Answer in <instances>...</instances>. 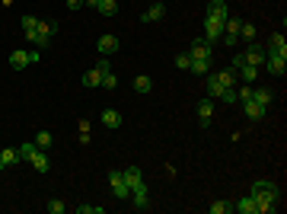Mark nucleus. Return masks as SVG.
I'll return each mask as SVG.
<instances>
[{
    "mask_svg": "<svg viewBox=\"0 0 287 214\" xmlns=\"http://www.w3.org/2000/svg\"><path fill=\"white\" fill-rule=\"evenodd\" d=\"M102 87H106V90H118V77L112 74V71H109V74H102Z\"/></svg>",
    "mask_w": 287,
    "mask_h": 214,
    "instance_id": "f704fd0d",
    "label": "nucleus"
},
{
    "mask_svg": "<svg viewBox=\"0 0 287 214\" xmlns=\"http://www.w3.org/2000/svg\"><path fill=\"white\" fill-rule=\"evenodd\" d=\"M125 182H128L131 192H150V185H147L144 176H141V166H128L125 169Z\"/></svg>",
    "mask_w": 287,
    "mask_h": 214,
    "instance_id": "20e7f679",
    "label": "nucleus"
},
{
    "mask_svg": "<svg viewBox=\"0 0 287 214\" xmlns=\"http://www.w3.org/2000/svg\"><path fill=\"white\" fill-rule=\"evenodd\" d=\"M45 208H48V214H64V211H67V204H64V201H58V198H51Z\"/></svg>",
    "mask_w": 287,
    "mask_h": 214,
    "instance_id": "473e14b6",
    "label": "nucleus"
},
{
    "mask_svg": "<svg viewBox=\"0 0 287 214\" xmlns=\"http://www.w3.org/2000/svg\"><path fill=\"white\" fill-rule=\"evenodd\" d=\"M160 4H163V0H160Z\"/></svg>",
    "mask_w": 287,
    "mask_h": 214,
    "instance_id": "79ce46f5",
    "label": "nucleus"
},
{
    "mask_svg": "<svg viewBox=\"0 0 287 214\" xmlns=\"http://www.w3.org/2000/svg\"><path fill=\"white\" fill-rule=\"evenodd\" d=\"M29 163L36 166V173H48V169H51V160H48V150H36V157H32Z\"/></svg>",
    "mask_w": 287,
    "mask_h": 214,
    "instance_id": "6ab92c4d",
    "label": "nucleus"
},
{
    "mask_svg": "<svg viewBox=\"0 0 287 214\" xmlns=\"http://www.w3.org/2000/svg\"><path fill=\"white\" fill-rule=\"evenodd\" d=\"M77 214H102V204H77Z\"/></svg>",
    "mask_w": 287,
    "mask_h": 214,
    "instance_id": "c9c22d12",
    "label": "nucleus"
},
{
    "mask_svg": "<svg viewBox=\"0 0 287 214\" xmlns=\"http://www.w3.org/2000/svg\"><path fill=\"white\" fill-rule=\"evenodd\" d=\"M265 55H284V58H287V39H284V32H274V36L268 39Z\"/></svg>",
    "mask_w": 287,
    "mask_h": 214,
    "instance_id": "9d476101",
    "label": "nucleus"
},
{
    "mask_svg": "<svg viewBox=\"0 0 287 214\" xmlns=\"http://www.w3.org/2000/svg\"><path fill=\"white\" fill-rule=\"evenodd\" d=\"M242 64H246V61H242V55H236V58H233V64H230V67H233V71H239Z\"/></svg>",
    "mask_w": 287,
    "mask_h": 214,
    "instance_id": "ea45409f",
    "label": "nucleus"
},
{
    "mask_svg": "<svg viewBox=\"0 0 287 214\" xmlns=\"http://www.w3.org/2000/svg\"><path fill=\"white\" fill-rule=\"evenodd\" d=\"M239 39H242V42H255V26H252V23H242V26H239Z\"/></svg>",
    "mask_w": 287,
    "mask_h": 214,
    "instance_id": "c85d7f7f",
    "label": "nucleus"
},
{
    "mask_svg": "<svg viewBox=\"0 0 287 214\" xmlns=\"http://www.w3.org/2000/svg\"><path fill=\"white\" fill-rule=\"evenodd\" d=\"M242 109H246V118H252V122H262L265 112H268V109H265V106H258L255 99H246V102H242Z\"/></svg>",
    "mask_w": 287,
    "mask_h": 214,
    "instance_id": "ddd939ff",
    "label": "nucleus"
},
{
    "mask_svg": "<svg viewBox=\"0 0 287 214\" xmlns=\"http://www.w3.org/2000/svg\"><path fill=\"white\" fill-rule=\"evenodd\" d=\"M134 90H137V93H150V90H153V80H150L147 74H137V77H134Z\"/></svg>",
    "mask_w": 287,
    "mask_h": 214,
    "instance_id": "bb28decb",
    "label": "nucleus"
},
{
    "mask_svg": "<svg viewBox=\"0 0 287 214\" xmlns=\"http://www.w3.org/2000/svg\"><path fill=\"white\" fill-rule=\"evenodd\" d=\"M249 195L255 198L258 214H271V211L281 208V189H277V182H271V179H255Z\"/></svg>",
    "mask_w": 287,
    "mask_h": 214,
    "instance_id": "f257e3e1",
    "label": "nucleus"
},
{
    "mask_svg": "<svg viewBox=\"0 0 287 214\" xmlns=\"http://www.w3.org/2000/svg\"><path fill=\"white\" fill-rule=\"evenodd\" d=\"M16 150H20V160H32V157H36V141H26V144H20V147H16Z\"/></svg>",
    "mask_w": 287,
    "mask_h": 214,
    "instance_id": "cd10ccee",
    "label": "nucleus"
},
{
    "mask_svg": "<svg viewBox=\"0 0 287 214\" xmlns=\"http://www.w3.org/2000/svg\"><path fill=\"white\" fill-rule=\"evenodd\" d=\"M252 99H255L258 106H265V109H268V106H271V102H274V93L268 90V87H258V90L252 87Z\"/></svg>",
    "mask_w": 287,
    "mask_h": 214,
    "instance_id": "a211bd4d",
    "label": "nucleus"
},
{
    "mask_svg": "<svg viewBox=\"0 0 287 214\" xmlns=\"http://www.w3.org/2000/svg\"><path fill=\"white\" fill-rule=\"evenodd\" d=\"M204 77H207V80H204V90H207V99H217V96H220L223 90H227V87H223L220 80H217V74H204Z\"/></svg>",
    "mask_w": 287,
    "mask_h": 214,
    "instance_id": "4468645a",
    "label": "nucleus"
},
{
    "mask_svg": "<svg viewBox=\"0 0 287 214\" xmlns=\"http://www.w3.org/2000/svg\"><path fill=\"white\" fill-rule=\"evenodd\" d=\"M217 80L223 83V87H236V80H239V74L233 71V67H227V71H220L217 74Z\"/></svg>",
    "mask_w": 287,
    "mask_h": 214,
    "instance_id": "393cba45",
    "label": "nucleus"
},
{
    "mask_svg": "<svg viewBox=\"0 0 287 214\" xmlns=\"http://www.w3.org/2000/svg\"><path fill=\"white\" fill-rule=\"evenodd\" d=\"M55 36H58V23H45V20H39V29H36V39H32V45H36V48H48Z\"/></svg>",
    "mask_w": 287,
    "mask_h": 214,
    "instance_id": "f03ea898",
    "label": "nucleus"
},
{
    "mask_svg": "<svg viewBox=\"0 0 287 214\" xmlns=\"http://www.w3.org/2000/svg\"><path fill=\"white\" fill-rule=\"evenodd\" d=\"M236 74H239V80H242V83H255V77H258V67H252V64H242Z\"/></svg>",
    "mask_w": 287,
    "mask_h": 214,
    "instance_id": "5701e85b",
    "label": "nucleus"
},
{
    "mask_svg": "<svg viewBox=\"0 0 287 214\" xmlns=\"http://www.w3.org/2000/svg\"><path fill=\"white\" fill-rule=\"evenodd\" d=\"M242 61L252 64V67H262L265 64V48H258L255 42H249V48L242 51Z\"/></svg>",
    "mask_w": 287,
    "mask_h": 214,
    "instance_id": "1a4fd4ad",
    "label": "nucleus"
},
{
    "mask_svg": "<svg viewBox=\"0 0 287 214\" xmlns=\"http://www.w3.org/2000/svg\"><path fill=\"white\" fill-rule=\"evenodd\" d=\"M220 36H223V20H214V16H204V39L211 42H220Z\"/></svg>",
    "mask_w": 287,
    "mask_h": 214,
    "instance_id": "6e6552de",
    "label": "nucleus"
},
{
    "mask_svg": "<svg viewBox=\"0 0 287 214\" xmlns=\"http://www.w3.org/2000/svg\"><path fill=\"white\" fill-rule=\"evenodd\" d=\"M223 45H227V48H233V45H236V42H239V36H233V32H223Z\"/></svg>",
    "mask_w": 287,
    "mask_h": 214,
    "instance_id": "58836bf2",
    "label": "nucleus"
},
{
    "mask_svg": "<svg viewBox=\"0 0 287 214\" xmlns=\"http://www.w3.org/2000/svg\"><path fill=\"white\" fill-rule=\"evenodd\" d=\"M131 201L137 211H147L150 208V192H131Z\"/></svg>",
    "mask_w": 287,
    "mask_h": 214,
    "instance_id": "b1692460",
    "label": "nucleus"
},
{
    "mask_svg": "<svg viewBox=\"0 0 287 214\" xmlns=\"http://www.w3.org/2000/svg\"><path fill=\"white\" fill-rule=\"evenodd\" d=\"M188 71H191V74H198V77H204L207 71H211V61H191V64H188Z\"/></svg>",
    "mask_w": 287,
    "mask_h": 214,
    "instance_id": "c756f323",
    "label": "nucleus"
},
{
    "mask_svg": "<svg viewBox=\"0 0 287 214\" xmlns=\"http://www.w3.org/2000/svg\"><path fill=\"white\" fill-rule=\"evenodd\" d=\"M36 147H39V150H48V147H51V131H39V134H36Z\"/></svg>",
    "mask_w": 287,
    "mask_h": 214,
    "instance_id": "7c9ffc66",
    "label": "nucleus"
},
{
    "mask_svg": "<svg viewBox=\"0 0 287 214\" xmlns=\"http://www.w3.org/2000/svg\"><path fill=\"white\" fill-rule=\"evenodd\" d=\"M211 115H214V102L211 99H201V102H198V122L207 128V125H211Z\"/></svg>",
    "mask_w": 287,
    "mask_h": 214,
    "instance_id": "f3484780",
    "label": "nucleus"
},
{
    "mask_svg": "<svg viewBox=\"0 0 287 214\" xmlns=\"http://www.w3.org/2000/svg\"><path fill=\"white\" fill-rule=\"evenodd\" d=\"M83 87H90V90L102 87V74L96 71V67H93V71H86V74H83Z\"/></svg>",
    "mask_w": 287,
    "mask_h": 214,
    "instance_id": "4be33fe9",
    "label": "nucleus"
},
{
    "mask_svg": "<svg viewBox=\"0 0 287 214\" xmlns=\"http://www.w3.org/2000/svg\"><path fill=\"white\" fill-rule=\"evenodd\" d=\"M188 55H191V61H211L214 45H211L207 39H195V42H191V51H188Z\"/></svg>",
    "mask_w": 287,
    "mask_h": 214,
    "instance_id": "39448f33",
    "label": "nucleus"
},
{
    "mask_svg": "<svg viewBox=\"0 0 287 214\" xmlns=\"http://www.w3.org/2000/svg\"><path fill=\"white\" fill-rule=\"evenodd\" d=\"M204 16H214V20H223V23H227V16H230L227 0H211V4H207V13H204Z\"/></svg>",
    "mask_w": 287,
    "mask_h": 214,
    "instance_id": "9b49d317",
    "label": "nucleus"
},
{
    "mask_svg": "<svg viewBox=\"0 0 287 214\" xmlns=\"http://www.w3.org/2000/svg\"><path fill=\"white\" fill-rule=\"evenodd\" d=\"M262 67H268V74H271V77H284L287 74V58L284 55H265Z\"/></svg>",
    "mask_w": 287,
    "mask_h": 214,
    "instance_id": "0eeeda50",
    "label": "nucleus"
},
{
    "mask_svg": "<svg viewBox=\"0 0 287 214\" xmlns=\"http://www.w3.org/2000/svg\"><path fill=\"white\" fill-rule=\"evenodd\" d=\"M109 185H112V195H115L118 201H128V198H131V189H128V182H125V173L112 169V173H109Z\"/></svg>",
    "mask_w": 287,
    "mask_h": 214,
    "instance_id": "7ed1b4c3",
    "label": "nucleus"
},
{
    "mask_svg": "<svg viewBox=\"0 0 287 214\" xmlns=\"http://www.w3.org/2000/svg\"><path fill=\"white\" fill-rule=\"evenodd\" d=\"M96 71H99V74H109V71H112V67H109V58H106V55H99V61H96Z\"/></svg>",
    "mask_w": 287,
    "mask_h": 214,
    "instance_id": "4c0bfd02",
    "label": "nucleus"
},
{
    "mask_svg": "<svg viewBox=\"0 0 287 214\" xmlns=\"http://www.w3.org/2000/svg\"><path fill=\"white\" fill-rule=\"evenodd\" d=\"M36 61H39L36 51H10V67L13 71H26V67L36 64Z\"/></svg>",
    "mask_w": 287,
    "mask_h": 214,
    "instance_id": "423d86ee",
    "label": "nucleus"
},
{
    "mask_svg": "<svg viewBox=\"0 0 287 214\" xmlns=\"http://www.w3.org/2000/svg\"><path fill=\"white\" fill-rule=\"evenodd\" d=\"M163 16H166V4H153L150 10H147V13L141 16V20H144V23H160Z\"/></svg>",
    "mask_w": 287,
    "mask_h": 214,
    "instance_id": "aec40b11",
    "label": "nucleus"
},
{
    "mask_svg": "<svg viewBox=\"0 0 287 214\" xmlns=\"http://www.w3.org/2000/svg\"><path fill=\"white\" fill-rule=\"evenodd\" d=\"M39 29V16H23V32L29 36V32Z\"/></svg>",
    "mask_w": 287,
    "mask_h": 214,
    "instance_id": "2f4dec72",
    "label": "nucleus"
},
{
    "mask_svg": "<svg viewBox=\"0 0 287 214\" xmlns=\"http://www.w3.org/2000/svg\"><path fill=\"white\" fill-rule=\"evenodd\" d=\"M96 10H99L102 16H115V13H118V0H99V4H96Z\"/></svg>",
    "mask_w": 287,
    "mask_h": 214,
    "instance_id": "a878e982",
    "label": "nucleus"
},
{
    "mask_svg": "<svg viewBox=\"0 0 287 214\" xmlns=\"http://www.w3.org/2000/svg\"><path fill=\"white\" fill-rule=\"evenodd\" d=\"M102 125L106 128H121V112L118 109H102Z\"/></svg>",
    "mask_w": 287,
    "mask_h": 214,
    "instance_id": "412c9836",
    "label": "nucleus"
},
{
    "mask_svg": "<svg viewBox=\"0 0 287 214\" xmlns=\"http://www.w3.org/2000/svg\"><path fill=\"white\" fill-rule=\"evenodd\" d=\"M188 64H191V55L185 51V55H176V67L179 71H188Z\"/></svg>",
    "mask_w": 287,
    "mask_h": 214,
    "instance_id": "e433bc0d",
    "label": "nucleus"
},
{
    "mask_svg": "<svg viewBox=\"0 0 287 214\" xmlns=\"http://www.w3.org/2000/svg\"><path fill=\"white\" fill-rule=\"evenodd\" d=\"M118 45H121V42H118V36H99V42H96V48H99V55H115V51H118Z\"/></svg>",
    "mask_w": 287,
    "mask_h": 214,
    "instance_id": "f8f14e48",
    "label": "nucleus"
},
{
    "mask_svg": "<svg viewBox=\"0 0 287 214\" xmlns=\"http://www.w3.org/2000/svg\"><path fill=\"white\" fill-rule=\"evenodd\" d=\"M16 163H20V150H16V147H4V150H0V169H10Z\"/></svg>",
    "mask_w": 287,
    "mask_h": 214,
    "instance_id": "2eb2a0df",
    "label": "nucleus"
},
{
    "mask_svg": "<svg viewBox=\"0 0 287 214\" xmlns=\"http://www.w3.org/2000/svg\"><path fill=\"white\" fill-rule=\"evenodd\" d=\"M233 211H239V214H258V204L252 195H246V198H239V201H233Z\"/></svg>",
    "mask_w": 287,
    "mask_h": 214,
    "instance_id": "dca6fc26",
    "label": "nucleus"
},
{
    "mask_svg": "<svg viewBox=\"0 0 287 214\" xmlns=\"http://www.w3.org/2000/svg\"><path fill=\"white\" fill-rule=\"evenodd\" d=\"M207 211H211V214H227V211H233V204L230 201H214Z\"/></svg>",
    "mask_w": 287,
    "mask_h": 214,
    "instance_id": "72a5a7b5",
    "label": "nucleus"
},
{
    "mask_svg": "<svg viewBox=\"0 0 287 214\" xmlns=\"http://www.w3.org/2000/svg\"><path fill=\"white\" fill-rule=\"evenodd\" d=\"M83 7V0H67V10H80Z\"/></svg>",
    "mask_w": 287,
    "mask_h": 214,
    "instance_id": "a19ab883",
    "label": "nucleus"
}]
</instances>
